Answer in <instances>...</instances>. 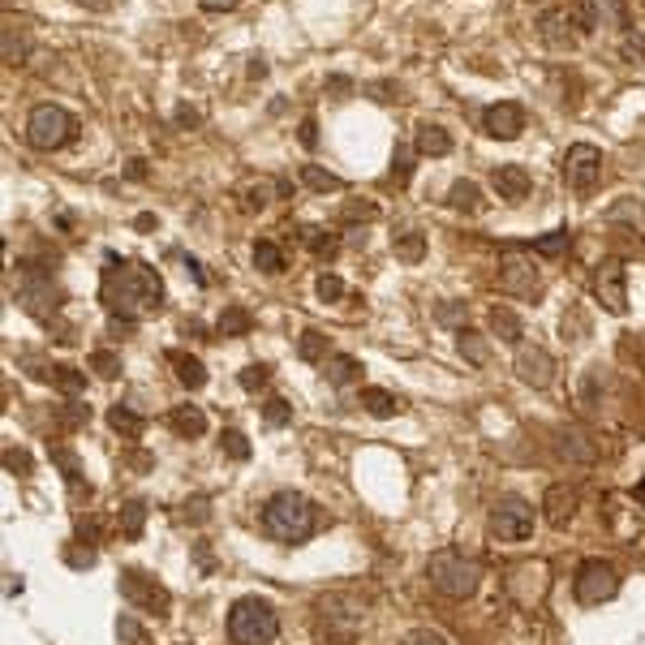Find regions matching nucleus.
I'll list each match as a JSON object with an SVG mask.
<instances>
[{"label": "nucleus", "instance_id": "obj_1", "mask_svg": "<svg viewBox=\"0 0 645 645\" xmlns=\"http://www.w3.org/2000/svg\"><path fill=\"white\" fill-rule=\"evenodd\" d=\"M99 297H104V306L117 314V319L138 323V319H151V314L164 310V280L155 267L112 254L104 267V280H99Z\"/></svg>", "mask_w": 645, "mask_h": 645}, {"label": "nucleus", "instance_id": "obj_2", "mask_svg": "<svg viewBox=\"0 0 645 645\" xmlns=\"http://www.w3.org/2000/svg\"><path fill=\"white\" fill-rule=\"evenodd\" d=\"M263 529L276 542H306L314 534V504L297 491L271 495L263 508Z\"/></svg>", "mask_w": 645, "mask_h": 645}, {"label": "nucleus", "instance_id": "obj_3", "mask_svg": "<svg viewBox=\"0 0 645 645\" xmlns=\"http://www.w3.org/2000/svg\"><path fill=\"white\" fill-rule=\"evenodd\" d=\"M426 577L430 585L443 594V598H473L478 594V585H482V564L478 559H469L461 551H435L430 555V564H426Z\"/></svg>", "mask_w": 645, "mask_h": 645}, {"label": "nucleus", "instance_id": "obj_4", "mask_svg": "<svg viewBox=\"0 0 645 645\" xmlns=\"http://www.w3.org/2000/svg\"><path fill=\"white\" fill-rule=\"evenodd\" d=\"M228 637L233 645H271L280 637V615L267 598H237L228 611Z\"/></svg>", "mask_w": 645, "mask_h": 645}, {"label": "nucleus", "instance_id": "obj_5", "mask_svg": "<svg viewBox=\"0 0 645 645\" xmlns=\"http://www.w3.org/2000/svg\"><path fill=\"white\" fill-rule=\"evenodd\" d=\"M78 121L69 117L61 104H39L31 108V117H26V142H31L35 151H61L69 138H74Z\"/></svg>", "mask_w": 645, "mask_h": 645}, {"label": "nucleus", "instance_id": "obj_6", "mask_svg": "<svg viewBox=\"0 0 645 645\" xmlns=\"http://www.w3.org/2000/svg\"><path fill=\"white\" fill-rule=\"evenodd\" d=\"M615 590H620V572H615L607 559H581L577 564V577H572V594H577V602L598 607V602L615 598Z\"/></svg>", "mask_w": 645, "mask_h": 645}, {"label": "nucleus", "instance_id": "obj_7", "mask_svg": "<svg viewBox=\"0 0 645 645\" xmlns=\"http://www.w3.org/2000/svg\"><path fill=\"white\" fill-rule=\"evenodd\" d=\"M491 534L499 542H525L529 534H534V508L516 495H504L491 508Z\"/></svg>", "mask_w": 645, "mask_h": 645}, {"label": "nucleus", "instance_id": "obj_8", "mask_svg": "<svg viewBox=\"0 0 645 645\" xmlns=\"http://www.w3.org/2000/svg\"><path fill=\"white\" fill-rule=\"evenodd\" d=\"M121 598L129 602V607H138V611H155V615H168V590L155 577H147V572H138V568H125L121 572Z\"/></svg>", "mask_w": 645, "mask_h": 645}, {"label": "nucleus", "instance_id": "obj_9", "mask_svg": "<svg viewBox=\"0 0 645 645\" xmlns=\"http://www.w3.org/2000/svg\"><path fill=\"white\" fill-rule=\"evenodd\" d=\"M538 267L534 258H529L525 250H504V258H499V289L512 293V297H534L538 293Z\"/></svg>", "mask_w": 645, "mask_h": 645}, {"label": "nucleus", "instance_id": "obj_10", "mask_svg": "<svg viewBox=\"0 0 645 645\" xmlns=\"http://www.w3.org/2000/svg\"><path fill=\"white\" fill-rule=\"evenodd\" d=\"M594 297L602 301V310L624 314L628 310V271L620 258H602L594 271Z\"/></svg>", "mask_w": 645, "mask_h": 645}, {"label": "nucleus", "instance_id": "obj_11", "mask_svg": "<svg viewBox=\"0 0 645 645\" xmlns=\"http://www.w3.org/2000/svg\"><path fill=\"white\" fill-rule=\"evenodd\" d=\"M538 31L551 48H568L577 43V35L585 31V9H568V5H551L538 13Z\"/></svg>", "mask_w": 645, "mask_h": 645}, {"label": "nucleus", "instance_id": "obj_12", "mask_svg": "<svg viewBox=\"0 0 645 645\" xmlns=\"http://www.w3.org/2000/svg\"><path fill=\"white\" fill-rule=\"evenodd\" d=\"M564 181L572 190H594L602 181V151L594 142H577V147H568L564 155Z\"/></svg>", "mask_w": 645, "mask_h": 645}, {"label": "nucleus", "instance_id": "obj_13", "mask_svg": "<svg viewBox=\"0 0 645 645\" xmlns=\"http://www.w3.org/2000/svg\"><path fill=\"white\" fill-rule=\"evenodd\" d=\"M516 379L529 387H551V379H555L551 353L538 349V344H521V349H516Z\"/></svg>", "mask_w": 645, "mask_h": 645}, {"label": "nucleus", "instance_id": "obj_14", "mask_svg": "<svg viewBox=\"0 0 645 645\" xmlns=\"http://www.w3.org/2000/svg\"><path fill=\"white\" fill-rule=\"evenodd\" d=\"M482 129L491 138H499V142H512L516 134L525 129V112H521V104H512V99H499V104H491L482 112Z\"/></svg>", "mask_w": 645, "mask_h": 645}, {"label": "nucleus", "instance_id": "obj_15", "mask_svg": "<svg viewBox=\"0 0 645 645\" xmlns=\"http://www.w3.org/2000/svg\"><path fill=\"white\" fill-rule=\"evenodd\" d=\"M508 590L516 594V602H521V607H534V602L547 594V564H521V568H512Z\"/></svg>", "mask_w": 645, "mask_h": 645}, {"label": "nucleus", "instance_id": "obj_16", "mask_svg": "<svg viewBox=\"0 0 645 645\" xmlns=\"http://www.w3.org/2000/svg\"><path fill=\"white\" fill-rule=\"evenodd\" d=\"M577 504H581V495L572 491V486H564V482H555L551 491L542 495V512H547V521L555 529H568V521L577 516Z\"/></svg>", "mask_w": 645, "mask_h": 645}, {"label": "nucleus", "instance_id": "obj_17", "mask_svg": "<svg viewBox=\"0 0 645 645\" xmlns=\"http://www.w3.org/2000/svg\"><path fill=\"white\" fill-rule=\"evenodd\" d=\"M495 190H499V198H508V203H521V198H529V172L521 168V164H499L495 168Z\"/></svg>", "mask_w": 645, "mask_h": 645}, {"label": "nucleus", "instance_id": "obj_18", "mask_svg": "<svg viewBox=\"0 0 645 645\" xmlns=\"http://www.w3.org/2000/svg\"><path fill=\"white\" fill-rule=\"evenodd\" d=\"M602 220L607 224H628V233L645 241V203L641 198H620V203H611Z\"/></svg>", "mask_w": 645, "mask_h": 645}, {"label": "nucleus", "instance_id": "obj_19", "mask_svg": "<svg viewBox=\"0 0 645 645\" xmlns=\"http://www.w3.org/2000/svg\"><path fill=\"white\" fill-rule=\"evenodd\" d=\"M168 426L177 430L181 439H198V435H207V413L198 405H177L168 413Z\"/></svg>", "mask_w": 645, "mask_h": 645}, {"label": "nucleus", "instance_id": "obj_20", "mask_svg": "<svg viewBox=\"0 0 645 645\" xmlns=\"http://www.w3.org/2000/svg\"><path fill=\"white\" fill-rule=\"evenodd\" d=\"M168 366L177 370V379L190 387V392H198V387H207V370H203V362L198 357H190V353H181V349H168Z\"/></svg>", "mask_w": 645, "mask_h": 645}, {"label": "nucleus", "instance_id": "obj_21", "mask_svg": "<svg viewBox=\"0 0 645 645\" xmlns=\"http://www.w3.org/2000/svg\"><path fill=\"white\" fill-rule=\"evenodd\" d=\"M323 366H327L323 375H327V383H332V387H349V383H357V375H362V362L349 357V353H332Z\"/></svg>", "mask_w": 645, "mask_h": 645}, {"label": "nucleus", "instance_id": "obj_22", "mask_svg": "<svg viewBox=\"0 0 645 645\" xmlns=\"http://www.w3.org/2000/svg\"><path fill=\"white\" fill-rule=\"evenodd\" d=\"M108 426L117 430L121 439H138L142 430H147V418H142V413H134L129 405H112L108 409Z\"/></svg>", "mask_w": 645, "mask_h": 645}, {"label": "nucleus", "instance_id": "obj_23", "mask_svg": "<svg viewBox=\"0 0 645 645\" xmlns=\"http://www.w3.org/2000/svg\"><path fill=\"white\" fill-rule=\"evenodd\" d=\"M362 409L370 413V418H396L400 400L392 392H383V387H362Z\"/></svg>", "mask_w": 645, "mask_h": 645}, {"label": "nucleus", "instance_id": "obj_24", "mask_svg": "<svg viewBox=\"0 0 645 645\" xmlns=\"http://www.w3.org/2000/svg\"><path fill=\"white\" fill-rule=\"evenodd\" d=\"M491 332L504 340V344H521V336H525V327H521V319L508 310V306H495L491 310Z\"/></svg>", "mask_w": 645, "mask_h": 645}, {"label": "nucleus", "instance_id": "obj_25", "mask_svg": "<svg viewBox=\"0 0 645 645\" xmlns=\"http://www.w3.org/2000/svg\"><path fill=\"white\" fill-rule=\"evenodd\" d=\"M422 155H448L452 151V138H448V129H439V125H418V142H413Z\"/></svg>", "mask_w": 645, "mask_h": 645}, {"label": "nucleus", "instance_id": "obj_26", "mask_svg": "<svg viewBox=\"0 0 645 645\" xmlns=\"http://www.w3.org/2000/svg\"><path fill=\"white\" fill-rule=\"evenodd\" d=\"M297 353H301V362H327L332 357V344H327L323 332H314V327H306L297 340Z\"/></svg>", "mask_w": 645, "mask_h": 645}, {"label": "nucleus", "instance_id": "obj_27", "mask_svg": "<svg viewBox=\"0 0 645 645\" xmlns=\"http://www.w3.org/2000/svg\"><path fill=\"white\" fill-rule=\"evenodd\" d=\"M456 349H461V357H465V362H473V366H486V357H491L486 340L478 332H469V327H461V332H456Z\"/></svg>", "mask_w": 645, "mask_h": 645}, {"label": "nucleus", "instance_id": "obj_28", "mask_svg": "<svg viewBox=\"0 0 645 645\" xmlns=\"http://www.w3.org/2000/svg\"><path fill=\"white\" fill-rule=\"evenodd\" d=\"M250 327H254L250 310H241V306H228V310L220 314V323H215V332H220V336H250Z\"/></svg>", "mask_w": 645, "mask_h": 645}, {"label": "nucleus", "instance_id": "obj_29", "mask_svg": "<svg viewBox=\"0 0 645 645\" xmlns=\"http://www.w3.org/2000/svg\"><path fill=\"white\" fill-rule=\"evenodd\" d=\"M142 525H147V504H142V499H129V504L121 508V534L129 542H138L142 538Z\"/></svg>", "mask_w": 645, "mask_h": 645}, {"label": "nucleus", "instance_id": "obj_30", "mask_svg": "<svg viewBox=\"0 0 645 645\" xmlns=\"http://www.w3.org/2000/svg\"><path fill=\"white\" fill-rule=\"evenodd\" d=\"M254 267L267 271V276H280L284 271V250L276 246V241H258L254 246Z\"/></svg>", "mask_w": 645, "mask_h": 645}, {"label": "nucleus", "instance_id": "obj_31", "mask_svg": "<svg viewBox=\"0 0 645 645\" xmlns=\"http://www.w3.org/2000/svg\"><path fill=\"white\" fill-rule=\"evenodd\" d=\"M448 207H456V211H478L482 207V190L473 181H456L452 190H448Z\"/></svg>", "mask_w": 645, "mask_h": 645}, {"label": "nucleus", "instance_id": "obj_32", "mask_svg": "<svg viewBox=\"0 0 645 645\" xmlns=\"http://www.w3.org/2000/svg\"><path fill=\"white\" fill-rule=\"evenodd\" d=\"M301 181H306L310 190H319V194H327V190L340 194V190H344V181L336 177V172H323L319 164H306V168H301Z\"/></svg>", "mask_w": 645, "mask_h": 645}, {"label": "nucleus", "instance_id": "obj_33", "mask_svg": "<svg viewBox=\"0 0 645 645\" xmlns=\"http://www.w3.org/2000/svg\"><path fill=\"white\" fill-rule=\"evenodd\" d=\"M555 448H559V456H568V461H581V465L594 461V448H590V443H581V435H572V430H568V435H559Z\"/></svg>", "mask_w": 645, "mask_h": 645}, {"label": "nucleus", "instance_id": "obj_34", "mask_svg": "<svg viewBox=\"0 0 645 645\" xmlns=\"http://www.w3.org/2000/svg\"><path fill=\"white\" fill-rule=\"evenodd\" d=\"M568 246H572L568 228H555V233H547V237L534 241V254H542V258H559V254H568Z\"/></svg>", "mask_w": 645, "mask_h": 645}, {"label": "nucleus", "instance_id": "obj_35", "mask_svg": "<svg viewBox=\"0 0 645 645\" xmlns=\"http://www.w3.org/2000/svg\"><path fill=\"white\" fill-rule=\"evenodd\" d=\"M91 370H95L99 379H117L121 375V357L112 353V349H95L91 353Z\"/></svg>", "mask_w": 645, "mask_h": 645}, {"label": "nucleus", "instance_id": "obj_36", "mask_svg": "<svg viewBox=\"0 0 645 645\" xmlns=\"http://www.w3.org/2000/svg\"><path fill=\"white\" fill-rule=\"evenodd\" d=\"M263 422L267 426H289L293 422V405L284 396H271L267 405H263Z\"/></svg>", "mask_w": 645, "mask_h": 645}, {"label": "nucleus", "instance_id": "obj_37", "mask_svg": "<svg viewBox=\"0 0 645 645\" xmlns=\"http://www.w3.org/2000/svg\"><path fill=\"white\" fill-rule=\"evenodd\" d=\"M220 448L228 452V456H233V461H250V439L246 435H241V430H224V439H220Z\"/></svg>", "mask_w": 645, "mask_h": 645}, {"label": "nucleus", "instance_id": "obj_38", "mask_svg": "<svg viewBox=\"0 0 645 645\" xmlns=\"http://www.w3.org/2000/svg\"><path fill=\"white\" fill-rule=\"evenodd\" d=\"M52 383H56V387H61V392H69V396H78V392H82V387H86V379L78 375V370H74V366H52Z\"/></svg>", "mask_w": 645, "mask_h": 645}, {"label": "nucleus", "instance_id": "obj_39", "mask_svg": "<svg viewBox=\"0 0 645 645\" xmlns=\"http://www.w3.org/2000/svg\"><path fill=\"white\" fill-rule=\"evenodd\" d=\"M301 237H306V246H310L314 254H319V258H327V254L336 250V237H332V233H323V228H306Z\"/></svg>", "mask_w": 645, "mask_h": 645}, {"label": "nucleus", "instance_id": "obj_40", "mask_svg": "<svg viewBox=\"0 0 645 645\" xmlns=\"http://www.w3.org/2000/svg\"><path fill=\"white\" fill-rule=\"evenodd\" d=\"M314 293H319L323 301H340V297H344V280L332 276V271H323V276L314 280Z\"/></svg>", "mask_w": 645, "mask_h": 645}, {"label": "nucleus", "instance_id": "obj_41", "mask_svg": "<svg viewBox=\"0 0 645 645\" xmlns=\"http://www.w3.org/2000/svg\"><path fill=\"white\" fill-rule=\"evenodd\" d=\"M267 379H271V370L263 366V362H254V366H246L241 370V387H246V392H258V387H267Z\"/></svg>", "mask_w": 645, "mask_h": 645}, {"label": "nucleus", "instance_id": "obj_42", "mask_svg": "<svg viewBox=\"0 0 645 645\" xmlns=\"http://www.w3.org/2000/svg\"><path fill=\"white\" fill-rule=\"evenodd\" d=\"M52 461L65 469V478H69V482H78V478H82V465H78V456L69 452V448H52Z\"/></svg>", "mask_w": 645, "mask_h": 645}, {"label": "nucleus", "instance_id": "obj_43", "mask_svg": "<svg viewBox=\"0 0 645 645\" xmlns=\"http://www.w3.org/2000/svg\"><path fill=\"white\" fill-rule=\"evenodd\" d=\"M396 254L409 258V263H418V258H422V233H405V237H400L396 241Z\"/></svg>", "mask_w": 645, "mask_h": 645}, {"label": "nucleus", "instance_id": "obj_44", "mask_svg": "<svg viewBox=\"0 0 645 645\" xmlns=\"http://www.w3.org/2000/svg\"><path fill=\"white\" fill-rule=\"evenodd\" d=\"M409 168H413V164H409V147H396V160H392V177H396L400 185L409 181Z\"/></svg>", "mask_w": 645, "mask_h": 645}, {"label": "nucleus", "instance_id": "obj_45", "mask_svg": "<svg viewBox=\"0 0 645 645\" xmlns=\"http://www.w3.org/2000/svg\"><path fill=\"white\" fill-rule=\"evenodd\" d=\"M405 645H448L439 633H430V628H413V633L405 637Z\"/></svg>", "mask_w": 645, "mask_h": 645}, {"label": "nucleus", "instance_id": "obj_46", "mask_svg": "<svg viewBox=\"0 0 645 645\" xmlns=\"http://www.w3.org/2000/svg\"><path fill=\"white\" fill-rule=\"evenodd\" d=\"M198 5H203L207 13H228V9H237L241 0H198Z\"/></svg>", "mask_w": 645, "mask_h": 645}, {"label": "nucleus", "instance_id": "obj_47", "mask_svg": "<svg viewBox=\"0 0 645 645\" xmlns=\"http://www.w3.org/2000/svg\"><path fill=\"white\" fill-rule=\"evenodd\" d=\"M117 633H121L125 641H142V633H138V624H134V620H121V624H117Z\"/></svg>", "mask_w": 645, "mask_h": 645}, {"label": "nucleus", "instance_id": "obj_48", "mask_svg": "<svg viewBox=\"0 0 645 645\" xmlns=\"http://www.w3.org/2000/svg\"><path fill=\"white\" fill-rule=\"evenodd\" d=\"M5 465H9V469H31V461H26L22 452H13V448L5 452Z\"/></svg>", "mask_w": 645, "mask_h": 645}, {"label": "nucleus", "instance_id": "obj_49", "mask_svg": "<svg viewBox=\"0 0 645 645\" xmlns=\"http://www.w3.org/2000/svg\"><path fill=\"white\" fill-rule=\"evenodd\" d=\"M301 142H306V147H314V142H319V138H314V117L301 121Z\"/></svg>", "mask_w": 645, "mask_h": 645}, {"label": "nucleus", "instance_id": "obj_50", "mask_svg": "<svg viewBox=\"0 0 645 645\" xmlns=\"http://www.w3.org/2000/svg\"><path fill=\"white\" fill-rule=\"evenodd\" d=\"M185 271H190V276H194L198 284H207V276H203V267H198V263H194V258H185Z\"/></svg>", "mask_w": 645, "mask_h": 645}, {"label": "nucleus", "instance_id": "obj_51", "mask_svg": "<svg viewBox=\"0 0 645 645\" xmlns=\"http://www.w3.org/2000/svg\"><path fill=\"white\" fill-rule=\"evenodd\" d=\"M177 121H181V125H194V121H198V112H190V108H181V112H177Z\"/></svg>", "mask_w": 645, "mask_h": 645}, {"label": "nucleus", "instance_id": "obj_52", "mask_svg": "<svg viewBox=\"0 0 645 645\" xmlns=\"http://www.w3.org/2000/svg\"><path fill=\"white\" fill-rule=\"evenodd\" d=\"M78 5H86V9H108L112 0H78Z\"/></svg>", "mask_w": 645, "mask_h": 645}, {"label": "nucleus", "instance_id": "obj_53", "mask_svg": "<svg viewBox=\"0 0 645 645\" xmlns=\"http://www.w3.org/2000/svg\"><path fill=\"white\" fill-rule=\"evenodd\" d=\"M637 504H641V508H645V478H641V482H637Z\"/></svg>", "mask_w": 645, "mask_h": 645}]
</instances>
